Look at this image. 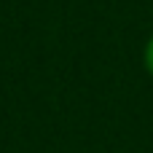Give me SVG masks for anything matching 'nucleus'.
Masks as SVG:
<instances>
[{"label":"nucleus","instance_id":"1","mask_svg":"<svg viewBox=\"0 0 153 153\" xmlns=\"http://www.w3.org/2000/svg\"><path fill=\"white\" fill-rule=\"evenodd\" d=\"M143 59H145V70L151 73V78H153V35L148 38V43H145V54H143Z\"/></svg>","mask_w":153,"mask_h":153}]
</instances>
